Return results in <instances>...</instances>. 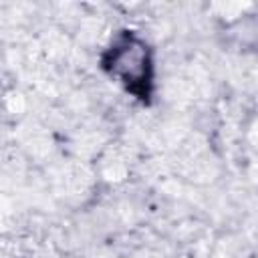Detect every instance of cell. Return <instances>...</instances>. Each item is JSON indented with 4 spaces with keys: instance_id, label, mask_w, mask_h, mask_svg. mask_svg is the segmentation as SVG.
<instances>
[{
    "instance_id": "6da1fadb",
    "label": "cell",
    "mask_w": 258,
    "mask_h": 258,
    "mask_svg": "<svg viewBox=\"0 0 258 258\" xmlns=\"http://www.w3.org/2000/svg\"><path fill=\"white\" fill-rule=\"evenodd\" d=\"M107 67L121 75V79L127 83L129 91L137 93L139 97L147 95V87H149V58H147V50L143 48L141 42H137L135 38L127 36L121 44H117L109 56H107Z\"/></svg>"
}]
</instances>
